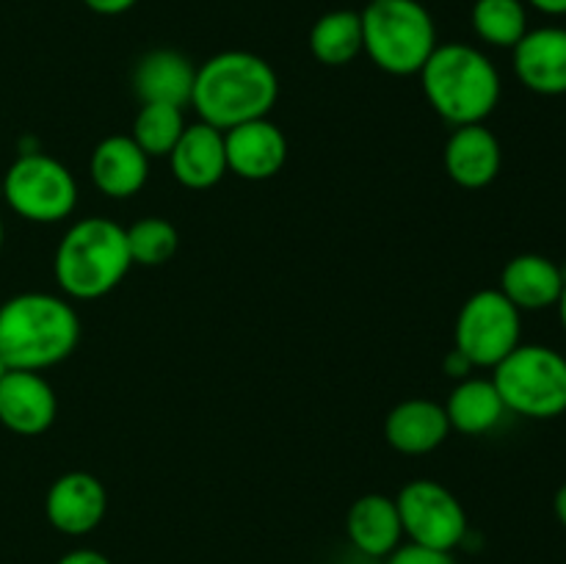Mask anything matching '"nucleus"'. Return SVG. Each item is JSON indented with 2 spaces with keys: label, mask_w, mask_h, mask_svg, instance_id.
I'll return each instance as SVG.
<instances>
[{
  "label": "nucleus",
  "mask_w": 566,
  "mask_h": 564,
  "mask_svg": "<svg viewBox=\"0 0 566 564\" xmlns=\"http://www.w3.org/2000/svg\"><path fill=\"white\" fill-rule=\"evenodd\" d=\"M280 100L274 66L249 50H224L197 66L191 105L199 122L232 130L243 122L265 119Z\"/></svg>",
  "instance_id": "obj_1"
},
{
  "label": "nucleus",
  "mask_w": 566,
  "mask_h": 564,
  "mask_svg": "<svg viewBox=\"0 0 566 564\" xmlns=\"http://www.w3.org/2000/svg\"><path fill=\"white\" fill-rule=\"evenodd\" d=\"M81 341V318L66 296L28 291L0 304V357L14 370L53 368Z\"/></svg>",
  "instance_id": "obj_2"
},
{
  "label": "nucleus",
  "mask_w": 566,
  "mask_h": 564,
  "mask_svg": "<svg viewBox=\"0 0 566 564\" xmlns=\"http://www.w3.org/2000/svg\"><path fill=\"white\" fill-rule=\"evenodd\" d=\"M418 75L434 114L453 127L481 125L501 103V72L490 55L473 44H437Z\"/></svg>",
  "instance_id": "obj_3"
},
{
  "label": "nucleus",
  "mask_w": 566,
  "mask_h": 564,
  "mask_svg": "<svg viewBox=\"0 0 566 564\" xmlns=\"http://www.w3.org/2000/svg\"><path fill=\"white\" fill-rule=\"evenodd\" d=\"M130 269L127 230L105 216H86L75 221L55 247V282L61 293L75 302L108 296Z\"/></svg>",
  "instance_id": "obj_4"
},
{
  "label": "nucleus",
  "mask_w": 566,
  "mask_h": 564,
  "mask_svg": "<svg viewBox=\"0 0 566 564\" xmlns=\"http://www.w3.org/2000/svg\"><path fill=\"white\" fill-rule=\"evenodd\" d=\"M363 17V53L387 75H418L434 53L437 25L420 0H368Z\"/></svg>",
  "instance_id": "obj_5"
},
{
  "label": "nucleus",
  "mask_w": 566,
  "mask_h": 564,
  "mask_svg": "<svg viewBox=\"0 0 566 564\" xmlns=\"http://www.w3.org/2000/svg\"><path fill=\"white\" fill-rule=\"evenodd\" d=\"M492 382L509 412L531 420L566 412V357L545 343H520L492 368Z\"/></svg>",
  "instance_id": "obj_6"
},
{
  "label": "nucleus",
  "mask_w": 566,
  "mask_h": 564,
  "mask_svg": "<svg viewBox=\"0 0 566 564\" xmlns=\"http://www.w3.org/2000/svg\"><path fill=\"white\" fill-rule=\"evenodd\" d=\"M6 205L33 224H59L77 205V180L70 166L39 149L22 153L0 182Z\"/></svg>",
  "instance_id": "obj_7"
},
{
  "label": "nucleus",
  "mask_w": 566,
  "mask_h": 564,
  "mask_svg": "<svg viewBox=\"0 0 566 564\" xmlns=\"http://www.w3.org/2000/svg\"><path fill=\"white\" fill-rule=\"evenodd\" d=\"M523 343V313L497 288L475 291L453 326V348L475 368H495Z\"/></svg>",
  "instance_id": "obj_8"
},
{
  "label": "nucleus",
  "mask_w": 566,
  "mask_h": 564,
  "mask_svg": "<svg viewBox=\"0 0 566 564\" xmlns=\"http://www.w3.org/2000/svg\"><path fill=\"white\" fill-rule=\"evenodd\" d=\"M403 536L426 547L457 551L468 536V512L462 501L434 479H415L396 495Z\"/></svg>",
  "instance_id": "obj_9"
},
{
  "label": "nucleus",
  "mask_w": 566,
  "mask_h": 564,
  "mask_svg": "<svg viewBox=\"0 0 566 564\" xmlns=\"http://www.w3.org/2000/svg\"><path fill=\"white\" fill-rule=\"evenodd\" d=\"M108 512V492L97 476L70 470L50 484L44 514L50 525L66 536H86L97 529Z\"/></svg>",
  "instance_id": "obj_10"
},
{
  "label": "nucleus",
  "mask_w": 566,
  "mask_h": 564,
  "mask_svg": "<svg viewBox=\"0 0 566 564\" xmlns=\"http://www.w3.org/2000/svg\"><path fill=\"white\" fill-rule=\"evenodd\" d=\"M59 398L39 370H14L0 379V424L20 437H39L55 424Z\"/></svg>",
  "instance_id": "obj_11"
},
{
  "label": "nucleus",
  "mask_w": 566,
  "mask_h": 564,
  "mask_svg": "<svg viewBox=\"0 0 566 564\" xmlns=\"http://www.w3.org/2000/svg\"><path fill=\"white\" fill-rule=\"evenodd\" d=\"M514 75L528 92L542 97L566 94V28H528L512 48Z\"/></svg>",
  "instance_id": "obj_12"
},
{
  "label": "nucleus",
  "mask_w": 566,
  "mask_h": 564,
  "mask_svg": "<svg viewBox=\"0 0 566 564\" xmlns=\"http://www.w3.org/2000/svg\"><path fill=\"white\" fill-rule=\"evenodd\" d=\"M227 166L243 180H271L282 171L287 160V138L280 125L265 119L243 122L224 133Z\"/></svg>",
  "instance_id": "obj_13"
},
{
  "label": "nucleus",
  "mask_w": 566,
  "mask_h": 564,
  "mask_svg": "<svg viewBox=\"0 0 566 564\" xmlns=\"http://www.w3.org/2000/svg\"><path fill=\"white\" fill-rule=\"evenodd\" d=\"M446 171L459 188L479 191V188L492 186L503 169V147L495 133L481 122V125L453 127L448 136Z\"/></svg>",
  "instance_id": "obj_14"
},
{
  "label": "nucleus",
  "mask_w": 566,
  "mask_h": 564,
  "mask_svg": "<svg viewBox=\"0 0 566 564\" xmlns=\"http://www.w3.org/2000/svg\"><path fill=\"white\" fill-rule=\"evenodd\" d=\"M169 164L171 175H175L180 186L191 188V191L213 188L230 171V166H227L224 130L208 125V122L186 125L180 142L169 153Z\"/></svg>",
  "instance_id": "obj_15"
},
{
  "label": "nucleus",
  "mask_w": 566,
  "mask_h": 564,
  "mask_svg": "<svg viewBox=\"0 0 566 564\" xmlns=\"http://www.w3.org/2000/svg\"><path fill=\"white\" fill-rule=\"evenodd\" d=\"M566 285V271L556 260L536 252L514 254L501 271L497 291L520 310V313H539L556 307Z\"/></svg>",
  "instance_id": "obj_16"
},
{
  "label": "nucleus",
  "mask_w": 566,
  "mask_h": 564,
  "mask_svg": "<svg viewBox=\"0 0 566 564\" xmlns=\"http://www.w3.org/2000/svg\"><path fill=\"white\" fill-rule=\"evenodd\" d=\"M197 66L180 50L158 48L144 53L133 70V92L142 103H164L186 108L191 105Z\"/></svg>",
  "instance_id": "obj_17"
},
{
  "label": "nucleus",
  "mask_w": 566,
  "mask_h": 564,
  "mask_svg": "<svg viewBox=\"0 0 566 564\" xmlns=\"http://www.w3.org/2000/svg\"><path fill=\"white\" fill-rule=\"evenodd\" d=\"M88 175H92L94 188L105 197L130 199L147 186L149 158L130 136L116 133L94 147Z\"/></svg>",
  "instance_id": "obj_18"
},
{
  "label": "nucleus",
  "mask_w": 566,
  "mask_h": 564,
  "mask_svg": "<svg viewBox=\"0 0 566 564\" xmlns=\"http://www.w3.org/2000/svg\"><path fill=\"white\" fill-rule=\"evenodd\" d=\"M451 435L446 407L431 398H407L396 404L385 418V440L407 457L431 453Z\"/></svg>",
  "instance_id": "obj_19"
},
{
  "label": "nucleus",
  "mask_w": 566,
  "mask_h": 564,
  "mask_svg": "<svg viewBox=\"0 0 566 564\" xmlns=\"http://www.w3.org/2000/svg\"><path fill=\"white\" fill-rule=\"evenodd\" d=\"M346 534L363 556H390L403 540V525L396 498L385 495V492L359 495L346 514Z\"/></svg>",
  "instance_id": "obj_20"
},
{
  "label": "nucleus",
  "mask_w": 566,
  "mask_h": 564,
  "mask_svg": "<svg viewBox=\"0 0 566 564\" xmlns=\"http://www.w3.org/2000/svg\"><path fill=\"white\" fill-rule=\"evenodd\" d=\"M442 407H446L451 429L462 431V435H470V437L490 435L492 429L501 426L503 415L509 412L501 393H497L495 382L481 379V376L459 379L457 387H453L451 396H448V401L442 404Z\"/></svg>",
  "instance_id": "obj_21"
},
{
  "label": "nucleus",
  "mask_w": 566,
  "mask_h": 564,
  "mask_svg": "<svg viewBox=\"0 0 566 564\" xmlns=\"http://www.w3.org/2000/svg\"><path fill=\"white\" fill-rule=\"evenodd\" d=\"M310 53L324 66H346L363 53V17L352 9L326 11L310 31Z\"/></svg>",
  "instance_id": "obj_22"
},
{
  "label": "nucleus",
  "mask_w": 566,
  "mask_h": 564,
  "mask_svg": "<svg viewBox=\"0 0 566 564\" xmlns=\"http://www.w3.org/2000/svg\"><path fill=\"white\" fill-rule=\"evenodd\" d=\"M470 25L484 44L512 50L528 33V9L525 0H475Z\"/></svg>",
  "instance_id": "obj_23"
},
{
  "label": "nucleus",
  "mask_w": 566,
  "mask_h": 564,
  "mask_svg": "<svg viewBox=\"0 0 566 564\" xmlns=\"http://www.w3.org/2000/svg\"><path fill=\"white\" fill-rule=\"evenodd\" d=\"M182 130H186L182 108L164 103H142L136 119H133L130 138L144 149L149 160L169 158L175 144L180 142Z\"/></svg>",
  "instance_id": "obj_24"
},
{
  "label": "nucleus",
  "mask_w": 566,
  "mask_h": 564,
  "mask_svg": "<svg viewBox=\"0 0 566 564\" xmlns=\"http://www.w3.org/2000/svg\"><path fill=\"white\" fill-rule=\"evenodd\" d=\"M180 232L164 216H147L127 227V249H130L133 265H166L177 254Z\"/></svg>",
  "instance_id": "obj_25"
},
{
  "label": "nucleus",
  "mask_w": 566,
  "mask_h": 564,
  "mask_svg": "<svg viewBox=\"0 0 566 564\" xmlns=\"http://www.w3.org/2000/svg\"><path fill=\"white\" fill-rule=\"evenodd\" d=\"M385 564H459L453 558V551H440V547H426L418 542H407V545H398L390 556L385 558Z\"/></svg>",
  "instance_id": "obj_26"
},
{
  "label": "nucleus",
  "mask_w": 566,
  "mask_h": 564,
  "mask_svg": "<svg viewBox=\"0 0 566 564\" xmlns=\"http://www.w3.org/2000/svg\"><path fill=\"white\" fill-rule=\"evenodd\" d=\"M88 11L94 14H103V17H116V14H125L130 11L138 0H83Z\"/></svg>",
  "instance_id": "obj_27"
},
{
  "label": "nucleus",
  "mask_w": 566,
  "mask_h": 564,
  "mask_svg": "<svg viewBox=\"0 0 566 564\" xmlns=\"http://www.w3.org/2000/svg\"><path fill=\"white\" fill-rule=\"evenodd\" d=\"M59 564H114V562H111L105 553L92 551V547H77V551L64 553V556L59 558Z\"/></svg>",
  "instance_id": "obj_28"
},
{
  "label": "nucleus",
  "mask_w": 566,
  "mask_h": 564,
  "mask_svg": "<svg viewBox=\"0 0 566 564\" xmlns=\"http://www.w3.org/2000/svg\"><path fill=\"white\" fill-rule=\"evenodd\" d=\"M473 368L475 365L470 363V359L464 357L459 348H451V352H448V357H446V374L448 376H453V379H468L470 370Z\"/></svg>",
  "instance_id": "obj_29"
},
{
  "label": "nucleus",
  "mask_w": 566,
  "mask_h": 564,
  "mask_svg": "<svg viewBox=\"0 0 566 564\" xmlns=\"http://www.w3.org/2000/svg\"><path fill=\"white\" fill-rule=\"evenodd\" d=\"M525 3L547 17H566V0H525Z\"/></svg>",
  "instance_id": "obj_30"
},
{
  "label": "nucleus",
  "mask_w": 566,
  "mask_h": 564,
  "mask_svg": "<svg viewBox=\"0 0 566 564\" xmlns=\"http://www.w3.org/2000/svg\"><path fill=\"white\" fill-rule=\"evenodd\" d=\"M553 512H556L558 523L566 529V481L556 490V498H553Z\"/></svg>",
  "instance_id": "obj_31"
},
{
  "label": "nucleus",
  "mask_w": 566,
  "mask_h": 564,
  "mask_svg": "<svg viewBox=\"0 0 566 564\" xmlns=\"http://www.w3.org/2000/svg\"><path fill=\"white\" fill-rule=\"evenodd\" d=\"M558 315H562V324H564V330H566V285H564V293H562V299H558Z\"/></svg>",
  "instance_id": "obj_32"
},
{
  "label": "nucleus",
  "mask_w": 566,
  "mask_h": 564,
  "mask_svg": "<svg viewBox=\"0 0 566 564\" xmlns=\"http://www.w3.org/2000/svg\"><path fill=\"white\" fill-rule=\"evenodd\" d=\"M9 370H11V368H9V365H6V359L0 357V379H3V376L9 374Z\"/></svg>",
  "instance_id": "obj_33"
},
{
  "label": "nucleus",
  "mask_w": 566,
  "mask_h": 564,
  "mask_svg": "<svg viewBox=\"0 0 566 564\" xmlns=\"http://www.w3.org/2000/svg\"><path fill=\"white\" fill-rule=\"evenodd\" d=\"M3 238H6V227H3V216H0V249H3Z\"/></svg>",
  "instance_id": "obj_34"
}]
</instances>
